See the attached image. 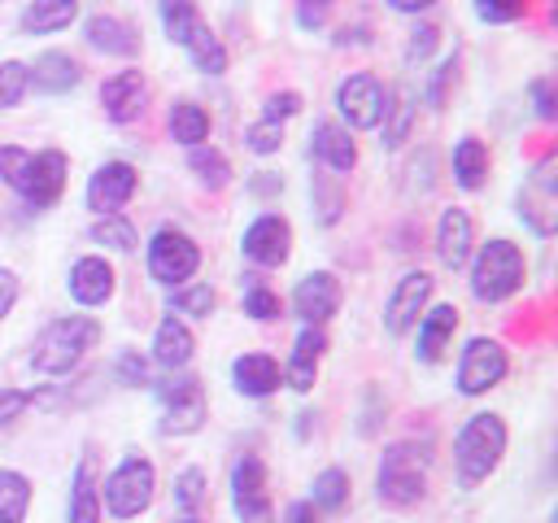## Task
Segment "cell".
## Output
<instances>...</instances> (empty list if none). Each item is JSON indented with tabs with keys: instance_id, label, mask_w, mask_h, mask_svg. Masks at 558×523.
I'll return each mask as SVG.
<instances>
[{
	"instance_id": "1",
	"label": "cell",
	"mask_w": 558,
	"mask_h": 523,
	"mask_svg": "<svg viewBox=\"0 0 558 523\" xmlns=\"http://www.w3.org/2000/svg\"><path fill=\"white\" fill-rule=\"evenodd\" d=\"M65 153L61 148H17L4 144L0 148V183H9L31 209H48L57 205V196L65 192Z\"/></svg>"
},
{
	"instance_id": "2",
	"label": "cell",
	"mask_w": 558,
	"mask_h": 523,
	"mask_svg": "<svg viewBox=\"0 0 558 523\" xmlns=\"http://www.w3.org/2000/svg\"><path fill=\"white\" fill-rule=\"evenodd\" d=\"M506 453V423L501 414H471L458 436H453V466H458V488L484 484Z\"/></svg>"
},
{
	"instance_id": "3",
	"label": "cell",
	"mask_w": 558,
	"mask_h": 523,
	"mask_svg": "<svg viewBox=\"0 0 558 523\" xmlns=\"http://www.w3.org/2000/svg\"><path fill=\"white\" fill-rule=\"evenodd\" d=\"M100 340V323L87 318V314H65V318H52L39 336H35V349H31V366L39 375H65L83 362L87 349H96Z\"/></svg>"
},
{
	"instance_id": "4",
	"label": "cell",
	"mask_w": 558,
	"mask_h": 523,
	"mask_svg": "<svg viewBox=\"0 0 558 523\" xmlns=\"http://www.w3.org/2000/svg\"><path fill=\"white\" fill-rule=\"evenodd\" d=\"M427 462H432L427 458V445H418V440L388 445L384 458H379V471H375L379 501L384 506H397V510L423 501V492H427Z\"/></svg>"
},
{
	"instance_id": "5",
	"label": "cell",
	"mask_w": 558,
	"mask_h": 523,
	"mask_svg": "<svg viewBox=\"0 0 558 523\" xmlns=\"http://www.w3.org/2000/svg\"><path fill=\"white\" fill-rule=\"evenodd\" d=\"M523 279H527V262H523V248L514 240L497 235V240L475 248V257H471V292H475V301H488V305L506 301V296H514L523 288Z\"/></svg>"
},
{
	"instance_id": "6",
	"label": "cell",
	"mask_w": 558,
	"mask_h": 523,
	"mask_svg": "<svg viewBox=\"0 0 558 523\" xmlns=\"http://www.w3.org/2000/svg\"><path fill=\"white\" fill-rule=\"evenodd\" d=\"M153 492H157V471L148 458H122L105 484H100V506L113 514V519H135L153 506Z\"/></svg>"
},
{
	"instance_id": "7",
	"label": "cell",
	"mask_w": 558,
	"mask_h": 523,
	"mask_svg": "<svg viewBox=\"0 0 558 523\" xmlns=\"http://www.w3.org/2000/svg\"><path fill=\"white\" fill-rule=\"evenodd\" d=\"M201 270V248L179 227H157L148 240V275L166 288H183Z\"/></svg>"
},
{
	"instance_id": "8",
	"label": "cell",
	"mask_w": 558,
	"mask_h": 523,
	"mask_svg": "<svg viewBox=\"0 0 558 523\" xmlns=\"http://www.w3.org/2000/svg\"><path fill=\"white\" fill-rule=\"evenodd\" d=\"M157 401L166 410L161 418V431L170 436H192L205 427V414H209V401H205V384L196 375H170L157 384Z\"/></svg>"
},
{
	"instance_id": "9",
	"label": "cell",
	"mask_w": 558,
	"mask_h": 523,
	"mask_svg": "<svg viewBox=\"0 0 558 523\" xmlns=\"http://www.w3.org/2000/svg\"><path fill=\"white\" fill-rule=\"evenodd\" d=\"M388 87L375 78V74H366V70H357V74H349L340 87H336V109H340V118L353 126V131H375L379 122H384V113H388Z\"/></svg>"
},
{
	"instance_id": "10",
	"label": "cell",
	"mask_w": 558,
	"mask_h": 523,
	"mask_svg": "<svg viewBox=\"0 0 558 523\" xmlns=\"http://www.w3.org/2000/svg\"><path fill=\"white\" fill-rule=\"evenodd\" d=\"M506 370H510L506 349L497 340H488V336H475V340H466V349L458 357V392L480 397V392L497 388L506 379Z\"/></svg>"
},
{
	"instance_id": "11",
	"label": "cell",
	"mask_w": 558,
	"mask_h": 523,
	"mask_svg": "<svg viewBox=\"0 0 558 523\" xmlns=\"http://www.w3.org/2000/svg\"><path fill=\"white\" fill-rule=\"evenodd\" d=\"M231 506L240 523H275V506L266 492V466L257 453H244L231 466Z\"/></svg>"
},
{
	"instance_id": "12",
	"label": "cell",
	"mask_w": 558,
	"mask_h": 523,
	"mask_svg": "<svg viewBox=\"0 0 558 523\" xmlns=\"http://www.w3.org/2000/svg\"><path fill=\"white\" fill-rule=\"evenodd\" d=\"M519 218L536 231V235H554L558 227V192H554V153L527 174V183L519 187Z\"/></svg>"
},
{
	"instance_id": "13",
	"label": "cell",
	"mask_w": 558,
	"mask_h": 523,
	"mask_svg": "<svg viewBox=\"0 0 558 523\" xmlns=\"http://www.w3.org/2000/svg\"><path fill=\"white\" fill-rule=\"evenodd\" d=\"M427 296H432V275H423V270L401 275L397 288H392L388 301H384V327H388L392 336H405V331L423 318Z\"/></svg>"
},
{
	"instance_id": "14",
	"label": "cell",
	"mask_w": 558,
	"mask_h": 523,
	"mask_svg": "<svg viewBox=\"0 0 558 523\" xmlns=\"http://www.w3.org/2000/svg\"><path fill=\"white\" fill-rule=\"evenodd\" d=\"M135 187H140V174H135L131 161H105L87 179V209H96V218L100 214H118L135 196Z\"/></svg>"
},
{
	"instance_id": "15",
	"label": "cell",
	"mask_w": 558,
	"mask_h": 523,
	"mask_svg": "<svg viewBox=\"0 0 558 523\" xmlns=\"http://www.w3.org/2000/svg\"><path fill=\"white\" fill-rule=\"evenodd\" d=\"M240 248L257 266H283L288 253H292V227H288V218H279V214L253 218L248 231H244V240H240Z\"/></svg>"
},
{
	"instance_id": "16",
	"label": "cell",
	"mask_w": 558,
	"mask_h": 523,
	"mask_svg": "<svg viewBox=\"0 0 558 523\" xmlns=\"http://www.w3.org/2000/svg\"><path fill=\"white\" fill-rule=\"evenodd\" d=\"M336 309H340V279H336L331 270H314V275H305V279L292 288V314H296L305 327L327 323Z\"/></svg>"
},
{
	"instance_id": "17",
	"label": "cell",
	"mask_w": 558,
	"mask_h": 523,
	"mask_svg": "<svg viewBox=\"0 0 558 523\" xmlns=\"http://www.w3.org/2000/svg\"><path fill=\"white\" fill-rule=\"evenodd\" d=\"M144 100H148V83L140 70H118L100 87V105L113 122H135L144 113Z\"/></svg>"
},
{
	"instance_id": "18",
	"label": "cell",
	"mask_w": 558,
	"mask_h": 523,
	"mask_svg": "<svg viewBox=\"0 0 558 523\" xmlns=\"http://www.w3.org/2000/svg\"><path fill=\"white\" fill-rule=\"evenodd\" d=\"M471 244H475V222H471V214L458 209V205L445 209L440 222H436V257H440V266H449V270L466 266Z\"/></svg>"
},
{
	"instance_id": "19",
	"label": "cell",
	"mask_w": 558,
	"mask_h": 523,
	"mask_svg": "<svg viewBox=\"0 0 558 523\" xmlns=\"http://www.w3.org/2000/svg\"><path fill=\"white\" fill-rule=\"evenodd\" d=\"M26 78H31V87H35V92L61 96V92H70V87L83 78V65H78L70 52L48 48V52H39V57H35V65H26Z\"/></svg>"
},
{
	"instance_id": "20",
	"label": "cell",
	"mask_w": 558,
	"mask_h": 523,
	"mask_svg": "<svg viewBox=\"0 0 558 523\" xmlns=\"http://www.w3.org/2000/svg\"><path fill=\"white\" fill-rule=\"evenodd\" d=\"M310 153H314L327 170H336V174H349V170L357 166V144L349 139V126H340V122H314V131H310Z\"/></svg>"
},
{
	"instance_id": "21",
	"label": "cell",
	"mask_w": 558,
	"mask_h": 523,
	"mask_svg": "<svg viewBox=\"0 0 558 523\" xmlns=\"http://www.w3.org/2000/svg\"><path fill=\"white\" fill-rule=\"evenodd\" d=\"M83 35H87V44H92L96 52H105V57H135V52H140L135 26L122 22V17H113V13H92L87 26H83Z\"/></svg>"
},
{
	"instance_id": "22",
	"label": "cell",
	"mask_w": 558,
	"mask_h": 523,
	"mask_svg": "<svg viewBox=\"0 0 558 523\" xmlns=\"http://www.w3.org/2000/svg\"><path fill=\"white\" fill-rule=\"evenodd\" d=\"M323 349H327L323 327H301V336H296V344H292V357H288V366H283V384L296 388V392H310V388H314V375H318Z\"/></svg>"
},
{
	"instance_id": "23",
	"label": "cell",
	"mask_w": 558,
	"mask_h": 523,
	"mask_svg": "<svg viewBox=\"0 0 558 523\" xmlns=\"http://www.w3.org/2000/svg\"><path fill=\"white\" fill-rule=\"evenodd\" d=\"M70 296L78 305H105L113 296V266L105 257H78L70 266Z\"/></svg>"
},
{
	"instance_id": "24",
	"label": "cell",
	"mask_w": 558,
	"mask_h": 523,
	"mask_svg": "<svg viewBox=\"0 0 558 523\" xmlns=\"http://www.w3.org/2000/svg\"><path fill=\"white\" fill-rule=\"evenodd\" d=\"M231 379L244 397H270L279 384H283V370L270 353H240L231 362Z\"/></svg>"
},
{
	"instance_id": "25",
	"label": "cell",
	"mask_w": 558,
	"mask_h": 523,
	"mask_svg": "<svg viewBox=\"0 0 558 523\" xmlns=\"http://www.w3.org/2000/svg\"><path fill=\"white\" fill-rule=\"evenodd\" d=\"M70 523H100V479H96V458L83 453L70 479Z\"/></svg>"
},
{
	"instance_id": "26",
	"label": "cell",
	"mask_w": 558,
	"mask_h": 523,
	"mask_svg": "<svg viewBox=\"0 0 558 523\" xmlns=\"http://www.w3.org/2000/svg\"><path fill=\"white\" fill-rule=\"evenodd\" d=\"M192 349H196V340H192L187 323L174 318V314H166V318L157 323V336H153V357H157L166 370H183V366L192 362Z\"/></svg>"
},
{
	"instance_id": "27",
	"label": "cell",
	"mask_w": 558,
	"mask_h": 523,
	"mask_svg": "<svg viewBox=\"0 0 558 523\" xmlns=\"http://www.w3.org/2000/svg\"><path fill=\"white\" fill-rule=\"evenodd\" d=\"M453 331H458V309L453 305H432L418 318V362H440Z\"/></svg>"
},
{
	"instance_id": "28",
	"label": "cell",
	"mask_w": 558,
	"mask_h": 523,
	"mask_svg": "<svg viewBox=\"0 0 558 523\" xmlns=\"http://www.w3.org/2000/svg\"><path fill=\"white\" fill-rule=\"evenodd\" d=\"M453 179H458V187H466V192L484 187V179H488V148H484V139L466 135V139L453 144Z\"/></svg>"
},
{
	"instance_id": "29",
	"label": "cell",
	"mask_w": 558,
	"mask_h": 523,
	"mask_svg": "<svg viewBox=\"0 0 558 523\" xmlns=\"http://www.w3.org/2000/svg\"><path fill=\"white\" fill-rule=\"evenodd\" d=\"M78 17V0H31L26 13H22V31L31 35H48V31H61Z\"/></svg>"
},
{
	"instance_id": "30",
	"label": "cell",
	"mask_w": 558,
	"mask_h": 523,
	"mask_svg": "<svg viewBox=\"0 0 558 523\" xmlns=\"http://www.w3.org/2000/svg\"><path fill=\"white\" fill-rule=\"evenodd\" d=\"M187 57H192V65L196 70H205V74H222L227 70V48H222V39L209 31V22H196V31L187 35Z\"/></svg>"
},
{
	"instance_id": "31",
	"label": "cell",
	"mask_w": 558,
	"mask_h": 523,
	"mask_svg": "<svg viewBox=\"0 0 558 523\" xmlns=\"http://www.w3.org/2000/svg\"><path fill=\"white\" fill-rule=\"evenodd\" d=\"M205 135H209V113L196 100H174L170 105V139L196 148Z\"/></svg>"
},
{
	"instance_id": "32",
	"label": "cell",
	"mask_w": 558,
	"mask_h": 523,
	"mask_svg": "<svg viewBox=\"0 0 558 523\" xmlns=\"http://www.w3.org/2000/svg\"><path fill=\"white\" fill-rule=\"evenodd\" d=\"M31 510V479L22 471L0 466V523H26Z\"/></svg>"
},
{
	"instance_id": "33",
	"label": "cell",
	"mask_w": 558,
	"mask_h": 523,
	"mask_svg": "<svg viewBox=\"0 0 558 523\" xmlns=\"http://www.w3.org/2000/svg\"><path fill=\"white\" fill-rule=\"evenodd\" d=\"M187 166H192V174H196L209 192H218V187H227V183H231V161H227L218 148L196 144V148L187 153Z\"/></svg>"
},
{
	"instance_id": "34",
	"label": "cell",
	"mask_w": 558,
	"mask_h": 523,
	"mask_svg": "<svg viewBox=\"0 0 558 523\" xmlns=\"http://www.w3.org/2000/svg\"><path fill=\"white\" fill-rule=\"evenodd\" d=\"M344 501H349V475H344L340 466L318 471V475H314V497H310V506L336 514V510H344Z\"/></svg>"
},
{
	"instance_id": "35",
	"label": "cell",
	"mask_w": 558,
	"mask_h": 523,
	"mask_svg": "<svg viewBox=\"0 0 558 523\" xmlns=\"http://www.w3.org/2000/svg\"><path fill=\"white\" fill-rule=\"evenodd\" d=\"M201 13H196V0H161V26L170 35V44H187V35L196 31Z\"/></svg>"
},
{
	"instance_id": "36",
	"label": "cell",
	"mask_w": 558,
	"mask_h": 523,
	"mask_svg": "<svg viewBox=\"0 0 558 523\" xmlns=\"http://www.w3.org/2000/svg\"><path fill=\"white\" fill-rule=\"evenodd\" d=\"M92 240H96V244H109V248H122V253H131V248L140 244L135 227H131L122 214H100V218L92 222Z\"/></svg>"
},
{
	"instance_id": "37",
	"label": "cell",
	"mask_w": 558,
	"mask_h": 523,
	"mask_svg": "<svg viewBox=\"0 0 558 523\" xmlns=\"http://www.w3.org/2000/svg\"><path fill=\"white\" fill-rule=\"evenodd\" d=\"M214 288L209 283H183V288H174L170 292V309H179V314H192V318H209L214 314Z\"/></svg>"
},
{
	"instance_id": "38",
	"label": "cell",
	"mask_w": 558,
	"mask_h": 523,
	"mask_svg": "<svg viewBox=\"0 0 558 523\" xmlns=\"http://www.w3.org/2000/svg\"><path fill=\"white\" fill-rule=\"evenodd\" d=\"M410 122H414V105L401 96V100H388V113H384V148H401V139L410 135Z\"/></svg>"
},
{
	"instance_id": "39",
	"label": "cell",
	"mask_w": 558,
	"mask_h": 523,
	"mask_svg": "<svg viewBox=\"0 0 558 523\" xmlns=\"http://www.w3.org/2000/svg\"><path fill=\"white\" fill-rule=\"evenodd\" d=\"M201 501H205V475H201L196 466H183V471L174 475V506L192 514Z\"/></svg>"
},
{
	"instance_id": "40",
	"label": "cell",
	"mask_w": 558,
	"mask_h": 523,
	"mask_svg": "<svg viewBox=\"0 0 558 523\" xmlns=\"http://www.w3.org/2000/svg\"><path fill=\"white\" fill-rule=\"evenodd\" d=\"M26 87H31L26 65L22 61H0V109H13L26 96Z\"/></svg>"
},
{
	"instance_id": "41",
	"label": "cell",
	"mask_w": 558,
	"mask_h": 523,
	"mask_svg": "<svg viewBox=\"0 0 558 523\" xmlns=\"http://www.w3.org/2000/svg\"><path fill=\"white\" fill-rule=\"evenodd\" d=\"M244 314H253L257 323H270V318H279V314H283V305H279V296H275L270 288L248 283V292H244Z\"/></svg>"
},
{
	"instance_id": "42",
	"label": "cell",
	"mask_w": 558,
	"mask_h": 523,
	"mask_svg": "<svg viewBox=\"0 0 558 523\" xmlns=\"http://www.w3.org/2000/svg\"><path fill=\"white\" fill-rule=\"evenodd\" d=\"M244 139H248V148L253 153H279V144H283V126L279 122H270V118H262V122H253L248 131H244Z\"/></svg>"
},
{
	"instance_id": "43",
	"label": "cell",
	"mask_w": 558,
	"mask_h": 523,
	"mask_svg": "<svg viewBox=\"0 0 558 523\" xmlns=\"http://www.w3.org/2000/svg\"><path fill=\"white\" fill-rule=\"evenodd\" d=\"M475 13L484 22H519L527 13V0H475Z\"/></svg>"
},
{
	"instance_id": "44",
	"label": "cell",
	"mask_w": 558,
	"mask_h": 523,
	"mask_svg": "<svg viewBox=\"0 0 558 523\" xmlns=\"http://www.w3.org/2000/svg\"><path fill=\"white\" fill-rule=\"evenodd\" d=\"M336 0H296V26L301 31H318L327 17H331Z\"/></svg>"
},
{
	"instance_id": "45",
	"label": "cell",
	"mask_w": 558,
	"mask_h": 523,
	"mask_svg": "<svg viewBox=\"0 0 558 523\" xmlns=\"http://www.w3.org/2000/svg\"><path fill=\"white\" fill-rule=\"evenodd\" d=\"M31 401H35V392H26V388H0V427H9L13 418H22Z\"/></svg>"
},
{
	"instance_id": "46",
	"label": "cell",
	"mask_w": 558,
	"mask_h": 523,
	"mask_svg": "<svg viewBox=\"0 0 558 523\" xmlns=\"http://www.w3.org/2000/svg\"><path fill=\"white\" fill-rule=\"evenodd\" d=\"M436 39H440V31H436L432 22L414 26V31H410V44H405V61H423V57L436 48Z\"/></svg>"
},
{
	"instance_id": "47",
	"label": "cell",
	"mask_w": 558,
	"mask_h": 523,
	"mask_svg": "<svg viewBox=\"0 0 558 523\" xmlns=\"http://www.w3.org/2000/svg\"><path fill=\"white\" fill-rule=\"evenodd\" d=\"M301 109V96L296 92H275V96H266V109H262V118H270V122H283V118H292Z\"/></svg>"
},
{
	"instance_id": "48",
	"label": "cell",
	"mask_w": 558,
	"mask_h": 523,
	"mask_svg": "<svg viewBox=\"0 0 558 523\" xmlns=\"http://www.w3.org/2000/svg\"><path fill=\"white\" fill-rule=\"evenodd\" d=\"M118 379L122 384H148V362L140 353H122L118 357Z\"/></svg>"
},
{
	"instance_id": "49",
	"label": "cell",
	"mask_w": 558,
	"mask_h": 523,
	"mask_svg": "<svg viewBox=\"0 0 558 523\" xmlns=\"http://www.w3.org/2000/svg\"><path fill=\"white\" fill-rule=\"evenodd\" d=\"M532 100H536V113L549 122L558 109H554V83L549 78H532Z\"/></svg>"
},
{
	"instance_id": "50",
	"label": "cell",
	"mask_w": 558,
	"mask_h": 523,
	"mask_svg": "<svg viewBox=\"0 0 558 523\" xmlns=\"http://www.w3.org/2000/svg\"><path fill=\"white\" fill-rule=\"evenodd\" d=\"M453 70H458V57H445V61H440V70H436V78H432V92H427V96H432V105H440V100H445V83L453 78Z\"/></svg>"
},
{
	"instance_id": "51",
	"label": "cell",
	"mask_w": 558,
	"mask_h": 523,
	"mask_svg": "<svg viewBox=\"0 0 558 523\" xmlns=\"http://www.w3.org/2000/svg\"><path fill=\"white\" fill-rule=\"evenodd\" d=\"M13 301H17V275L9 266H0V318L13 309Z\"/></svg>"
},
{
	"instance_id": "52",
	"label": "cell",
	"mask_w": 558,
	"mask_h": 523,
	"mask_svg": "<svg viewBox=\"0 0 558 523\" xmlns=\"http://www.w3.org/2000/svg\"><path fill=\"white\" fill-rule=\"evenodd\" d=\"M288 523H318V514H314L310 501H292L288 506Z\"/></svg>"
},
{
	"instance_id": "53",
	"label": "cell",
	"mask_w": 558,
	"mask_h": 523,
	"mask_svg": "<svg viewBox=\"0 0 558 523\" xmlns=\"http://www.w3.org/2000/svg\"><path fill=\"white\" fill-rule=\"evenodd\" d=\"M279 187H283V179H279V174H270V170H257V179H253V192H262V196H266V192H279Z\"/></svg>"
},
{
	"instance_id": "54",
	"label": "cell",
	"mask_w": 558,
	"mask_h": 523,
	"mask_svg": "<svg viewBox=\"0 0 558 523\" xmlns=\"http://www.w3.org/2000/svg\"><path fill=\"white\" fill-rule=\"evenodd\" d=\"M397 13H418V9H432L436 0H388Z\"/></svg>"
},
{
	"instance_id": "55",
	"label": "cell",
	"mask_w": 558,
	"mask_h": 523,
	"mask_svg": "<svg viewBox=\"0 0 558 523\" xmlns=\"http://www.w3.org/2000/svg\"><path fill=\"white\" fill-rule=\"evenodd\" d=\"M183 523H201V519H192V514H187V519H183Z\"/></svg>"
}]
</instances>
